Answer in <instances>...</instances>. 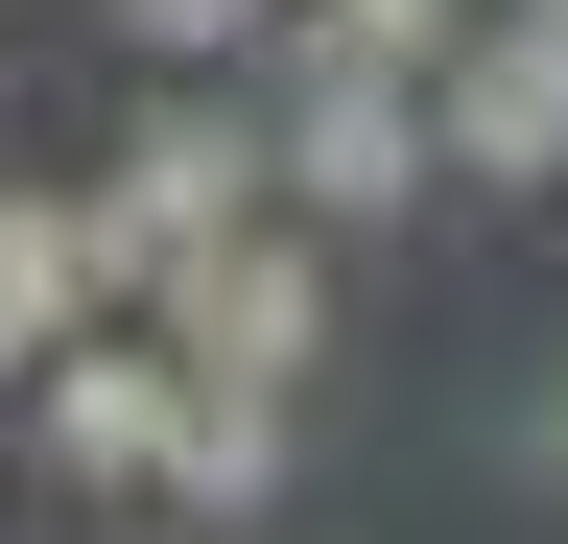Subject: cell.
Listing matches in <instances>:
<instances>
[{"label":"cell","mask_w":568,"mask_h":544,"mask_svg":"<svg viewBox=\"0 0 568 544\" xmlns=\"http://www.w3.org/2000/svg\"><path fill=\"white\" fill-rule=\"evenodd\" d=\"M190 356H166V308H95V331H71V356L24 379V450L71 473V497H166V473H190Z\"/></svg>","instance_id":"6da1fadb"},{"label":"cell","mask_w":568,"mask_h":544,"mask_svg":"<svg viewBox=\"0 0 568 544\" xmlns=\"http://www.w3.org/2000/svg\"><path fill=\"white\" fill-rule=\"evenodd\" d=\"M166 356L190 379H237V402H284L332 356V260H308V214H237V237H190V285H166Z\"/></svg>","instance_id":"7a4b0ae2"},{"label":"cell","mask_w":568,"mask_h":544,"mask_svg":"<svg viewBox=\"0 0 568 544\" xmlns=\"http://www.w3.org/2000/svg\"><path fill=\"white\" fill-rule=\"evenodd\" d=\"M426 189H450L426 72H332V48H284V214H426Z\"/></svg>","instance_id":"3957f363"},{"label":"cell","mask_w":568,"mask_h":544,"mask_svg":"<svg viewBox=\"0 0 568 544\" xmlns=\"http://www.w3.org/2000/svg\"><path fill=\"white\" fill-rule=\"evenodd\" d=\"M426 119H450V189H474V214L568 189V24H521V0H497L450 72H426Z\"/></svg>","instance_id":"277c9868"},{"label":"cell","mask_w":568,"mask_h":544,"mask_svg":"<svg viewBox=\"0 0 568 544\" xmlns=\"http://www.w3.org/2000/svg\"><path fill=\"white\" fill-rule=\"evenodd\" d=\"M95 308H119V285H95V189H0V402H24Z\"/></svg>","instance_id":"5b68a950"},{"label":"cell","mask_w":568,"mask_h":544,"mask_svg":"<svg viewBox=\"0 0 568 544\" xmlns=\"http://www.w3.org/2000/svg\"><path fill=\"white\" fill-rule=\"evenodd\" d=\"M166 497H190V521H261V497H284V402H237V379H213V402H190V473H166Z\"/></svg>","instance_id":"8992f818"},{"label":"cell","mask_w":568,"mask_h":544,"mask_svg":"<svg viewBox=\"0 0 568 544\" xmlns=\"http://www.w3.org/2000/svg\"><path fill=\"white\" fill-rule=\"evenodd\" d=\"M119 24H142V48H190V72H213V48H284L308 0H119Z\"/></svg>","instance_id":"52a82bcc"},{"label":"cell","mask_w":568,"mask_h":544,"mask_svg":"<svg viewBox=\"0 0 568 544\" xmlns=\"http://www.w3.org/2000/svg\"><path fill=\"white\" fill-rule=\"evenodd\" d=\"M521 450H545V473H568V379H545V427H521Z\"/></svg>","instance_id":"ba28073f"},{"label":"cell","mask_w":568,"mask_h":544,"mask_svg":"<svg viewBox=\"0 0 568 544\" xmlns=\"http://www.w3.org/2000/svg\"><path fill=\"white\" fill-rule=\"evenodd\" d=\"M521 24H568V0H521Z\"/></svg>","instance_id":"9c48e42d"}]
</instances>
